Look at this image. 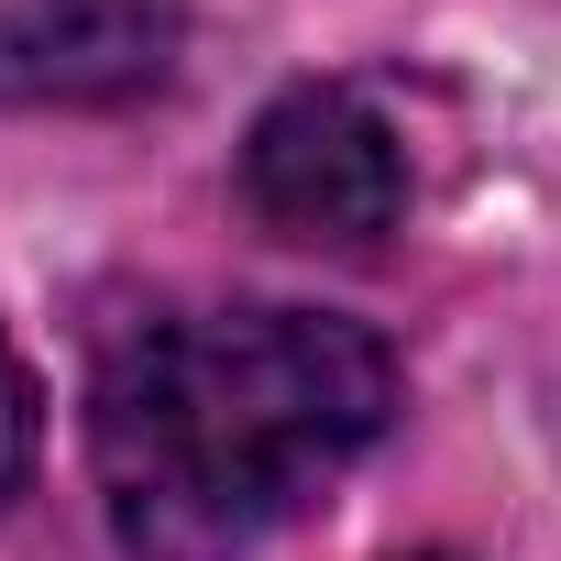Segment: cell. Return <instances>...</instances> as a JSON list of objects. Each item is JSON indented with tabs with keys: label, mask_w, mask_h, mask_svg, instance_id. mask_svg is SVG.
Segmentation results:
<instances>
[{
	"label": "cell",
	"mask_w": 561,
	"mask_h": 561,
	"mask_svg": "<svg viewBox=\"0 0 561 561\" xmlns=\"http://www.w3.org/2000/svg\"><path fill=\"white\" fill-rule=\"evenodd\" d=\"M386 419H397L386 342L320 309L144 320L89 375V462L133 561L253 550Z\"/></svg>",
	"instance_id": "obj_1"
},
{
	"label": "cell",
	"mask_w": 561,
	"mask_h": 561,
	"mask_svg": "<svg viewBox=\"0 0 561 561\" xmlns=\"http://www.w3.org/2000/svg\"><path fill=\"white\" fill-rule=\"evenodd\" d=\"M242 198L287 231V242H375L408 209L397 122L364 89L309 78V89H287V100L242 133Z\"/></svg>",
	"instance_id": "obj_2"
},
{
	"label": "cell",
	"mask_w": 561,
	"mask_h": 561,
	"mask_svg": "<svg viewBox=\"0 0 561 561\" xmlns=\"http://www.w3.org/2000/svg\"><path fill=\"white\" fill-rule=\"evenodd\" d=\"M187 0H0V100L111 111L176 78Z\"/></svg>",
	"instance_id": "obj_3"
},
{
	"label": "cell",
	"mask_w": 561,
	"mask_h": 561,
	"mask_svg": "<svg viewBox=\"0 0 561 561\" xmlns=\"http://www.w3.org/2000/svg\"><path fill=\"white\" fill-rule=\"evenodd\" d=\"M12 451H23V386H12V364H0V473H12Z\"/></svg>",
	"instance_id": "obj_4"
}]
</instances>
